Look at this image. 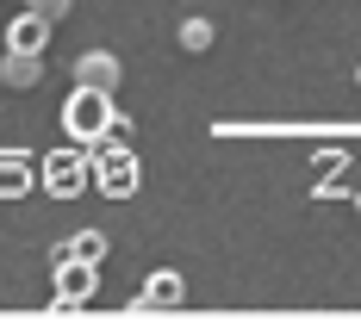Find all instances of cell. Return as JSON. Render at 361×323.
<instances>
[{
	"instance_id": "5",
	"label": "cell",
	"mask_w": 361,
	"mask_h": 323,
	"mask_svg": "<svg viewBox=\"0 0 361 323\" xmlns=\"http://www.w3.org/2000/svg\"><path fill=\"white\" fill-rule=\"evenodd\" d=\"M32 180H37V156H32V149H19V144H6V149H0V199H19Z\"/></svg>"
},
{
	"instance_id": "13",
	"label": "cell",
	"mask_w": 361,
	"mask_h": 323,
	"mask_svg": "<svg viewBox=\"0 0 361 323\" xmlns=\"http://www.w3.org/2000/svg\"><path fill=\"white\" fill-rule=\"evenodd\" d=\"M355 81H361V69H355Z\"/></svg>"
},
{
	"instance_id": "12",
	"label": "cell",
	"mask_w": 361,
	"mask_h": 323,
	"mask_svg": "<svg viewBox=\"0 0 361 323\" xmlns=\"http://www.w3.org/2000/svg\"><path fill=\"white\" fill-rule=\"evenodd\" d=\"M25 6H32L37 19H50V25H56V19H69V6H75V0H25Z\"/></svg>"
},
{
	"instance_id": "7",
	"label": "cell",
	"mask_w": 361,
	"mask_h": 323,
	"mask_svg": "<svg viewBox=\"0 0 361 323\" xmlns=\"http://www.w3.org/2000/svg\"><path fill=\"white\" fill-rule=\"evenodd\" d=\"M44 44H50V19H37L32 6H19V13H13V25H6V50L44 56Z\"/></svg>"
},
{
	"instance_id": "4",
	"label": "cell",
	"mask_w": 361,
	"mask_h": 323,
	"mask_svg": "<svg viewBox=\"0 0 361 323\" xmlns=\"http://www.w3.org/2000/svg\"><path fill=\"white\" fill-rule=\"evenodd\" d=\"M50 261H56V298L81 311V305L94 298V286H100V261H81V255H69V243H56V255H50Z\"/></svg>"
},
{
	"instance_id": "3",
	"label": "cell",
	"mask_w": 361,
	"mask_h": 323,
	"mask_svg": "<svg viewBox=\"0 0 361 323\" xmlns=\"http://www.w3.org/2000/svg\"><path fill=\"white\" fill-rule=\"evenodd\" d=\"M112 94H100V87H75L69 106H63V131H69L75 144H100V137H112Z\"/></svg>"
},
{
	"instance_id": "2",
	"label": "cell",
	"mask_w": 361,
	"mask_h": 323,
	"mask_svg": "<svg viewBox=\"0 0 361 323\" xmlns=\"http://www.w3.org/2000/svg\"><path fill=\"white\" fill-rule=\"evenodd\" d=\"M94 156V186L106 193V199H131L137 193V156L125 137H100V144H87Z\"/></svg>"
},
{
	"instance_id": "9",
	"label": "cell",
	"mask_w": 361,
	"mask_h": 323,
	"mask_svg": "<svg viewBox=\"0 0 361 323\" xmlns=\"http://www.w3.org/2000/svg\"><path fill=\"white\" fill-rule=\"evenodd\" d=\"M144 292L156 298V311H180V298H187V286H180V274H169V267H156L144 280Z\"/></svg>"
},
{
	"instance_id": "8",
	"label": "cell",
	"mask_w": 361,
	"mask_h": 323,
	"mask_svg": "<svg viewBox=\"0 0 361 323\" xmlns=\"http://www.w3.org/2000/svg\"><path fill=\"white\" fill-rule=\"evenodd\" d=\"M44 81V56H25V50H6V63H0V87H13V94H25Z\"/></svg>"
},
{
	"instance_id": "10",
	"label": "cell",
	"mask_w": 361,
	"mask_h": 323,
	"mask_svg": "<svg viewBox=\"0 0 361 323\" xmlns=\"http://www.w3.org/2000/svg\"><path fill=\"white\" fill-rule=\"evenodd\" d=\"M212 19H200V13H193V19H180V50H187V56H206V50H212Z\"/></svg>"
},
{
	"instance_id": "1",
	"label": "cell",
	"mask_w": 361,
	"mask_h": 323,
	"mask_svg": "<svg viewBox=\"0 0 361 323\" xmlns=\"http://www.w3.org/2000/svg\"><path fill=\"white\" fill-rule=\"evenodd\" d=\"M37 186H44L50 199H75L81 186H94V156H87V144L37 156Z\"/></svg>"
},
{
	"instance_id": "11",
	"label": "cell",
	"mask_w": 361,
	"mask_h": 323,
	"mask_svg": "<svg viewBox=\"0 0 361 323\" xmlns=\"http://www.w3.org/2000/svg\"><path fill=\"white\" fill-rule=\"evenodd\" d=\"M69 255H81V261H100V255H106V236H100V230H81V236H69Z\"/></svg>"
},
{
	"instance_id": "6",
	"label": "cell",
	"mask_w": 361,
	"mask_h": 323,
	"mask_svg": "<svg viewBox=\"0 0 361 323\" xmlns=\"http://www.w3.org/2000/svg\"><path fill=\"white\" fill-rule=\"evenodd\" d=\"M118 81H125V69H118V56H112V50H87V56L75 63V87H100V94H118Z\"/></svg>"
}]
</instances>
